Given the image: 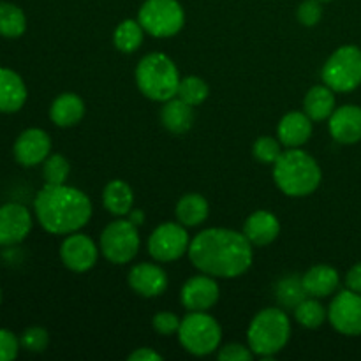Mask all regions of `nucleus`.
Listing matches in <instances>:
<instances>
[{"instance_id": "obj_1", "label": "nucleus", "mask_w": 361, "mask_h": 361, "mask_svg": "<svg viewBox=\"0 0 361 361\" xmlns=\"http://www.w3.org/2000/svg\"><path fill=\"white\" fill-rule=\"evenodd\" d=\"M189 259L201 274L215 279H236L249 271L254 261L252 243L243 233L210 228L190 240Z\"/></svg>"}, {"instance_id": "obj_2", "label": "nucleus", "mask_w": 361, "mask_h": 361, "mask_svg": "<svg viewBox=\"0 0 361 361\" xmlns=\"http://www.w3.org/2000/svg\"><path fill=\"white\" fill-rule=\"evenodd\" d=\"M34 214L44 231L71 235L90 222L92 201L83 190L67 183H44L34 200Z\"/></svg>"}, {"instance_id": "obj_3", "label": "nucleus", "mask_w": 361, "mask_h": 361, "mask_svg": "<svg viewBox=\"0 0 361 361\" xmlns=\"http://www.w3.org/2000/svg\"><path fill=\"white\" fill-rule=\"evenodd\" d=\"M323 171L316 159L300 148H288L274 164V182L289 197H305L316 192Z\"/></svg>"}, {"instance_id": "obj_4", "label": "nucleus", "mask_w": 361, "mask_h": 361, "mask_svg": "<svg viewBox=\"0 0 361 361\" xmlns=\"http://www.w3.org/2000/svg\"><path fill=\"white\" fill-rule=\"evenodd\" d=\"M291 338V319L281 307H268L257 312L247 330V345L261 358H274Z\"/></svg>"}, {"instance_id": "obj_5", "label": "nucleus", "mask_w": 361, "mask_h": 361, "mask_svg": "<svg viewBox=\"0 0 361 361\" xmlns=\"http://www.w3.org/2000/svg\"><path fill=\"white\" fill-rule=\"evenodd\" d=\"M134 78L141 94L155 102H166L176 97L182 80L176 63L161 51L145 55L137 63Z\"/></svg>"}, {"instance_id": "obj_6", "label": "nucleus", "mask_w": 361, "mask_h": 361, "mask_svg": "<svg viewBox=\"0 0 361 361\" xmlns=\"http://www.w3.org/2000/svg\"><path fill=\"white\" fill-rule=\"evenodd\" d=\"M180 344L194 356H208L222 344V328L208 312H189L176 334Z\"/></svg>"}, {"instance_id": "obj_7", "label": "nucleus", "mask_w": 361, "mask_h": 361, "mask_svg": "<svg viewBox=\"0 0 361 361\" xmlns=\"http://www.w3.org/2000/svg\"><path fill=\"white\" fill-rule=\"evenodd\" d=\"M137 21L154 37H173L185 25V11L178 0H145Z\"/></svg>"}, {"instance_id": "obj_8", "label": "nucleus", "mask_w": 361, "mask_h": 361, "mask_svg": "<svg viewBox=\"0 0 361 361\" xmlns=\"http://www.w3.org/2000/svg\"><path fill=\"white\" fill-rule=\"evenodd\" d=\"M141 238L137 233V226H134L129 219H116L109 222L101 233L99 249L102 256L113 264L130 263L140 252Z\"/></svg>"}, {"instance_id": "obj_9", "label": "nucleus", "mask_w": 361, "mask_h": 361, "mask_svg": "<svg viewBox=\"0 0 361 361\" xmlns=\"http://www.w3.org/2000/svg\"><path fill=\"white\" fill-rule=\"evenodd\" d=\"M324 85L334 92H351L361 85V49L358 46H341L323 66Z\"/></svg>"}, {"instance_id": "obj_10", "label": "nucleus", "mask_w": 361, "mask_h": 361, "mask_svg": "<svg viewBox=\"0 0 361 361\" xmlns=\"http://www.w3.org/2000/svg\"><path fill=\"white\" fill-rule=\"evenodd\" d=\"M190 238L180 222H164L148 236V254L157 263H173L189 252Z\"/></svg>"}, {"instance_id": "obj_11", "label": "nucleus", "mask_w": 361, "mask_h": 361, "mask_svg": "<svg viewBox=\"0 0 361 361\" xmlns=\"http://www.w3.org/2000/svg\"><path fill=\"white\" fill-rule=\"evenodd\" d=\"M328 321L338 334L345 337L361 335V295L345 289L341 291L328 307Z\"/></svg>"}, {"instance_id": "obj_12", "label": "nucleus", "mask_w": 361, "mask_h": 361, "mask_svg": "<svg viewBox=\"0 0 361 361\" xmlns=\"http://www.w3.org/2000/svg\"><path fill=\"white\" fill-rule=\"evenodd\" d=\"M99 250L94 240L88 235L76 231L66 235L60 245V259L67 270L74 274H85L97 264Z\"/></svg>"}, {"instance_id": "obj_13", "label": "nucleus", "mask_w": 361, "mask_h": 361, "mask_svg": "<svg viewBox=\"0 0 361 361\" xmlns=\"http://www.w3.org/2000/svg\"><path fill=\"white\" fill-rule=\"evenodd\" d=\"M219 298H221V288L215 277L207 274L190 277L180 291L182 305L189 312H208L217 305Z\"/></svg>"}, {"instance_id": "obj_14", "label": "nucleus", "mask_w": 361, "mask_h": 361, "mask_svg": "<svg viewBox=\"0 0 361 361\" xmlns=\"http://www.w3.org/2000/svg\"><path fill=\"white\" fill-rule=\"evenodd\" d=\"M49 154H51V137L46 130L37 129V127L25 129L14 141V161L23 168L42 164L49 157Z\"/></svg>"}, {"instance_id": "obj_15", "label": "nucleus", "mask_w": 361, "mask_h": 361, "mask_svg": "<svg viewBox=\"0 0 361 361\" xmlns=\"http://www.w3.org/2000/svg\"><path fill=\"white\" fill-rule=\"evenodd\" d=\"M32 214L20 203H6L0 207V245L13 247L23 242L32 231Z\"/></svg>"}, {"instance_id": "obj_16", "label": "nucleus", "mask_w": 361, "mask_h": 361, "mask_svg": "<svg viewBox=\"0 0 361 361\" xmlns=\"http://www.w3.org/2000/svg\"><path fill=\"white\" fill-rule=\"evenodd\" d=\"M130 289L143 298H157L168 289V275L155 263H137L127 275Z\"/></svg>"}, {"instance_id": "obj_17", "label": "nucleus", "mask_w": 361, "mask_h": 361, "mask_svg": "<svg viewBox=\"0 0 361 361\" xmlns=\"http://www.w3.org/2000/svg\"><path fill=\"white\" fill-rule=\"evenodd\" d=\"M328 129L331 137L342 145H355L361 141V108L345 104L335 108L328 118Z\"/></svg>"}, {"instance_id": "obj_18", "label": "nucleus", "mask_w": 361, "mask_h": 361, "mask_svg": "<svg viewBox=\"0 0 361 361\" xmlns=\"http://www.w3.org/2000/svg\"><path fill=\"white\" fill-rule=\"evenodd\" d=\"M242 233L252 245H270L281 235V222L271 212L257 210L247 217Z\"/></svg>"}, {"instance_id": "obj_19", "label": "nucleus", "mask_w": 361, "mask_h": 361, "mask_svg": "<svg viewBox=\"0 0 361 361\" xmlns=\"http://www.w3.org/2000/svg\"><path fill=\"white\" fill-rule=\"evenodd\" d=\"M27 97L28 92L23 78L16 71L0 67V113L11 115L20 111Z\"/></svg>"}, {"instance_id": "obj_20", "label": "nucleus", "mask_w": 361, "mask_h": 361, "mask_svg": "<svg viewBox=\"0 0 361 361\" xmlns=\"http://www.w3.org/2000/svg\"><path fill=\"white\" fill-rule=\"evenodd\" d=\"M312 123L305 111L288 113L277 126L279 141L288 148H300L312 136Z\"/></svg>"}, {"instance_id": "obj_21", "label": "nucleus", "mask_w": 361, "mask_h": 361, "mask_svg": "<svg viewBox=\"0 0 361 361\" xmlns=\"http://www.w3.org/2000/svg\"><path fill=\"white\" fill-rule=\"evenodd\" d=\"M303 288L312 298L331 296L341 286V275L330 264H314L302 275Z\"/></svg>"}, {"instance_id": "obj_22", "label": "nucleus", "mask_w": 361, "mask_h": 361, "mask_svg": "<svg viewBox=\"0 0 361 361\" xmlns=\"http://www.w3.org/2000/svg\"><path fill=\"white\" fill-rule=\"evenodd\" d=\"M85 102L83 99L73 92H63L49 106V120L56 127H74L83 120Z\"/></svg>"}, {"instance_id": "obj_23", "label": "nucleus", "mask_w": 361, "mask_h": 361, "mask_svg": "<svg viewBox=\"0 0 361 361\" xmlns=\"http://www.w3.org/2000/svg\"><path fill=\"white\" fill-rule=\"evenodd\" d=\"M161 123L171 134L182 136L189 133L194 126V108L180 97H173L162 102Z\"/></svg>"}, {"instance_id": "obj_24", "label": "nucleus", "mask_w": 361, "mask_h": 361, "mask_svg": "<svg viewBox=\"0 0 361 361\" xmlns=\"http://www.w3.org/2000/svg\"><path fill=\"white\" fill-rule=\"evenodd\" d=\"M175 215L176 221L185 226V228H196V226H201L208 219L210 204H208L207 197H203L201 194L189 192L178 200Z\"/></svg>"}, {"instance_id": "obj_25", "label": "nucleus", "mask_w": 361, "mask_h": 361, "mask_svg": "<svg viewBox=\"0 0 361 361\" xmlns=\"http://www.w3.org/2000/svg\"><path fill=\"white\" fill-rule=\"evenodd\" d=\"M303 111L312 122H323L335 111V92L328 85H316L303 99Z\"/></svg>"}, {"instance_id": "obj_26", "label": "nucleus", "mask_w": 361, "mask_h": 361, "mask_svg": "<svg viewBox=\"0 0 361 361\" xmlns=\"http://www.w3.org/2000/svg\"><path fill=\"white\" fill-rule=\"evenodd\" d=\"M102 204L115 217H127L134 207V192L123 180H111L102 190Z\"/></svg>"}, {"instance_id": "obj_27", "label": "nucleus", "mask_w": 361, "mask_h": 361, "mask_svg": "<svg viewBox=\"0 0 361 361\" xmlns=\"http://www.w3.org/2000/svg\"><path fill=\"white\" fill-rule=\"evenodd\" d=\"M145 39V28L137 20H123L113 32V42L122 53H134L140 49Z\"/></svg>"}, {"instance_id": "obj_28", "label": "nucleus", "mask_w": 361, "mask_h": 361, "mask_svg": "<svg viewBox=\"0 0 361 361\" xmlns=\"http://www.w3.org/2000/svg\"><path fill=\"white\" fill-rule=\"evenodd\" d=\"M27 30V16L16 4L0 2V35L6 39H18Z\"/></svg>"}, {"instance_id": "obj_29", "label": "nucleus", "mask_w": 361, "mask_h": 361, "mask_svg": "<svg viewBox=\"0 0 361 361\" xmlns=\"http://www.w3.org/2000/svg\"><path fill=\"white\" fill-rule=\"evenodd\" d=\"M295 319L307 330H316L323 326L324 321L328 319V310L321 305L319 298L307 296L295 307Z\"/></svg>"}, {"instance_id": "obj_30", "label": "nucleus", "mask_w": 361, "mask_h": 361, "mask_svg": "<svg viewBox=\"0 0 361 361\" xmlns=\"http://www.w3.org/2000/svg\"><path fill=\"white\" fill-rule=\"evenodd\" d=\"M307 291L303 288V282L300 275H288L282 281H279L277 288H275V298L286 309H293L298 305L302 300L307 298Z\"/></svg>"}, {"instance_id": "obj_31", "label": "nucleus", "mask_w": 361, "mask_h": 361, "mask_svg": "<svg viewBox=\"0 0 361 361\" xmlns=\"http://www.w3.org/2000/svg\"><path fill=\"white\" fill-rule=\"evenodd\" d=\"M208 95H210V88H208L207 81L203 78L185 76L180 80L176 97H180L183 102L192 106V108L203 104L208 99Z\"/></svg>"}, {"instance_id": "obj_32", "label": "nucleus", "mask_w": 361, "mask_h": 361, "mask_svg": "<svg viewBox=\"0 0 361 361\" xmlns=\"http://www.w3.org/2000/svg\"><path fill=\"white\" fill-rule=\"evenodd\" d=\"M69 173H71L69 161L60 154H49V157L42 162V176H44V183H51V185L66 183Z\"/></svg>"}, {"instance_id": "obj_33", "label": "nucleus", "mask_w": 361, "mask_h": 361, "mask_svg": "<svg viewBox=\"0 0 361 361\" xmlns=\"http://www.w3.org/2000/svg\"><path fill=\"white\" fill-rule=\"evenodd\" d=\"M282 147L284 145L279 141V137L271 136H261L254 141L252 145V154L263 164H271L274 166L277 162V159L282 155Z\"/></svg>"}, {"instance_id": "obj_34", "label": "nucleus", "mask_w": 361, "mask_h": 361, "mask_svg": "<svg viewBox=\"0 0 361 361\" xmlns=\"http://www.w3.org/2000/svg\"><path fill=\"white\" fill-rule=\"evenodd\" d=\"M20 344L28 353H42L49 344V334L41 326H30L21 334Z\"/></svg>"}, {"instance_id": "obj_35", "label": "nucleus", "mask_w": 361, "mask_h": 361, "mask_svg": "<svg viewBox=\"0 0 361 361\" xmlns=\"http://www.w3.org/2000/svg\"><path fill=\"white\" fill-rule=\"evenodd\" d=\"M298 21L303 27H316L323 18V6L321 0H303L298 7Z\"/></svg>"}, {"instance_id": "obj_36", "label": "nucleus", "mask_w": 361, "mask_h": 361, "mask_svg": "<svg viewBox=\"0 0 361 361\" xmlns=\"http://www.w3.org/2000/svg\"><path fill=\"white\" fill-rule=\"evenodd\" d=\"M180 324H182V319L173 312H159L152 319V326L162 337H171L178 334Z\"/></svg>"}, {"instance_id": "obj_37", "label": "nucleus", "mask_w": 361, "mask_h": 361, "mask_svg": "<svg viewBox=\"0 0 361 361\" xmlns=\"http://www.w3.org/2000/svg\"><path fill=\"white\" fill-rule=\"evenodd\" d=\"M217 358L221 361H250L254 358V353L250 351L249 345L231 342L217 349Z\"/></svg>"}, {"instance_id": "obj_38", "label": "nucleus", "mask_w": 361, "mask_h": 361, "mask_svg": "<svg viewBox=\"0 0 361 361\" xmlns=\"http://www.w3.org/2000/svg\"><path fill=\"white\" fill-rule=\"evenodd\" d=\"M20 338L11 330L0 328V361H13L20 353Z\"/></svg>"}, {"instance_id": "obj_39", "label": "nucleus", "mask_w": 361, "mask_h": 361, "mask_svg": "<svg viewBox=\"0 0 361 361\" xmlns=\"http://www.w3.org/2000/svg\"><path fill=\"white\" fill-rule=\"evenodd\" d=\"M345 286H348V289H351V291L360 293L361 295V263L355 264V267L348 271V275H345Z\"/></svg>"}, {"instance_id": "obj_40", "label": "nucleus", "mask_w": 361, "mask_h": 361, "mask_svg": "<svg viewBox=\"0 0 361 361\" xmlns=\"http://www.w3.org/2000/svg\"><path fill=\"white\" fill-rule=\"evenodd\" d=\"M129 361H162V356L150 348H140L130 353Z\"/></svg>"}, {"instance_id": "obj_41", "label": "nucleus", "mask_w": 361, "mask_h": 361, "mask_svg": "<svg viewBox=\"0 0 361 361\" xmlns=\"http://www.w3.org/2000/svg\"><path fill=\"white\" fill-rule=\"evenodd\" d=\"M127 219H129L134 226H137V228H140V226H143V222H145V212L137 210V208H133V210L127 214Z\"/></svg>"}, {"instance_id": "obj_42", "label": "nucleus", "mask_w": 361, "mask_h": 361, "mask_svg": "<svg viewBox=\"0 0 361 361\" xmlns=\"http://www.w3.org/2000/svg\"><path fill=\"white\" fill-rule=\"evenodd\" d=\"M0 303H2V291H0Z\"/></svg>"}, {"instance_id": "obj_43", "label": "nucleus", "mask_w": 361, "mask_h": 361, "mask_svg": "<svg viewBox=\"0 0 361 361\" xmlns=\"http://www.w3.org/2000/svg\"><path fill=\"white\" fill-rule=\"evenodd\" d=\"M321 2H331V0H321Z\"/></svg>"}]
</instances>
